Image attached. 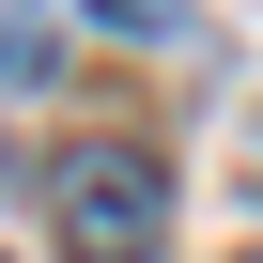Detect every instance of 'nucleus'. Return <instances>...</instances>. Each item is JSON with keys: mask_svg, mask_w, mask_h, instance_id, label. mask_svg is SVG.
Listing matches in <instances>:
<instances>
[{"mask_svg": "<svg viewBox=\"0 0 263 263\" xmlns=\"http://www.w3.org/2000/svg\"><path fill=\"white\" fill-rule=\"evenodd\" d=\"M62 31H78V0H0V93H31L62 62Z\"/></svg>", "mask_w": 263, "mask_h": 263, "instance_id": "obj_2", "label": "nucleus"}, {"mask_svg": "<svg viewBox=\"0 0 263 263\" xmlns=\"http://www.w3.org/2000/svg\"><path fill=\"white\" fill-rule=\"evenodd\" d=\"M93 16H108V31H140V47H171V31H186V0H93Z\"/></svg>", "mask_w": 263, "mask_h": 263, "instance_id": "obj_3", "label": "nucleus"}, {"mask_svg": "<svg viewBox=\"0 0 263 263\" xmlns=\"http://www.w3.org/2000/svg\"><path fill=\"white\" fill-rule=\"evenodd\" d=\"M248 263H263V248H248Z\"/></svg>", "mask_w": 263, "mask_h": 263, "instance_id": "obj_5", "label": "nucleus"}, {"mask_svg": "<svg viewBox=\"0 0 263 263\" xmlns=\"http://www.w3.org/2000/svg\"><path fill=\"white\" fill-rule=\"evenodd\" d=\"M248 186H263V108H248Z\"/></svg>", "mask_w": 263, "mask_h": 263, "instance_id": "obj_4", "label": "nucleus"}, {"mask_svg": "<svg viewBox=\"0 0 263 263\" xmlns=\"http://www.w3.org/2000/svg\"><path fill=\"white\" fill-rule=\"evenodd\" d=\"M47 232H62V263H155V248H171V171H155V140L93 124L78 155H47Z\"/></svg>", "mask_w": 263, "mask_h": 263, "instance_id": "obj_1", "label": "nucleus"}]
</instances>
